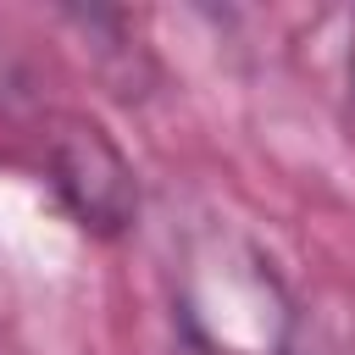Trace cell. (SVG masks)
Returning <instances> with one entry per match:
<instances>
[{"label":"cell","instance_id":"6da1fadb","mask_svg":"<svg viewBox=\"0 0 355 355\" xmlns=\"http://www.w3.org/2000/svg\"><path fill=\"white\" fill-rule=\"evenodd\" d=\"M50 183H55L61 205L100 239L128 233V222L139 216L133 166L116 150V139L89 116H61L55 122V133H50Z\"/></svg>","mask_w":355,"mask_h":355},{"label":"cell","instance_id":"7a4b0ae2","mask_svg":"<svg viewBox=\"0 0 355 355\" xmlns=\"http://www.w3.org/2000/svg\"><path fill=\"white\" fill-rule=\"evenodd\" d=\"M349 89H355V22H349Z\"/></svg>","mask_w":355,"mask_h":355}]
</instances>
